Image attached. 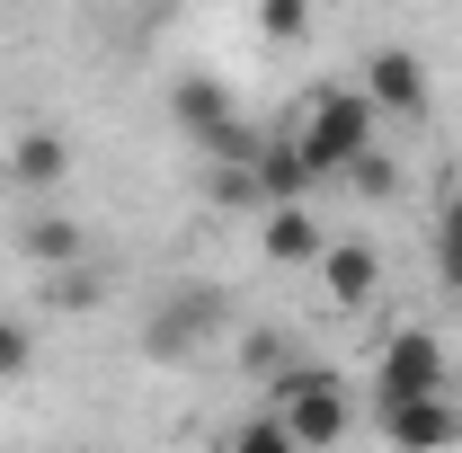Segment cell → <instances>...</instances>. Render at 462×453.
<instances>
[{"instance_id": "1", "label": "cell", "mask_w": 462, "mask_h": 453, "mask_svg": "<svg viewBox=\"0 0 462 453\" xmlns=\"http://www.w3.org/2000/svg\"><path fill=\"white\" fill-rule=\"evenodd\" d=\"M374 125H383V116H374L365 89H311L285 143L302 152V170H311V178H346L365 152H374Z\"/></svg>"}, {"instance_id": "2", "label": "cell", "mask_w": 462, "mask_h": 453, "mask_svg": "<svg viewBox=\"0 0 462 453\" xmlns=\"http://www.w3.org/2000/svg\"><path fill=\"white\" fill-rule=\"evenodd\" d=\"M445 383V338L436 329H392L383 365H374V409H401V400H436Z\"/></svg>"}, {"instance_id": "3", "label": "cell", "mask_w": 462, "mask_h": 453, "mask_svg": "<svg viewBox=\"0 0 462 453\" xmlns=\"http://www.w3.org/2000/svg\"><path fill=\"white\" fill-rule=\"evenodd\" d=\"M276 418H285V436H293L302 453L338 445V436H346V383H338V374H320V365H293Z\"/></svg>"}, {"instance_id": "4", "label": "cell", "mask_w": 462, "mask_h": 453, "mask_svg": "<svg viewBox=\"0 0 462 453\" xmlns=\"http://www.w3.org/2000/svg\"><path fill=\"white\" fill-rule=\"evenodd\" d=\"M214 329H223V293L214 284H178L170 302L152 311V356L161 365H187V356H205Z\"/></svg>"}, {"instance_id": "5", "label": "cell", "mask_w": 462, "mask_h": 453, "mask_svg": "<svg viewBox=\"0 0 462 453\" xmlns=\"http://www.w3.org/2000/svg\"><path fill=\"white\" fill-rule=\"evenodd\" d=\"M383 445H392V453H445V445H462V400L436 392V400L383 409Z\"/></svg>"}, {"instance_id": "6", "label": "cell", "mask_w": 462, "mask_h": 453, "mask_svg": "<svg viewBox=\"0 0 462 453\" xmlns=\"http://www.w3.org/2000/svg\"><path fill=\"white\" fill-rule=\"evenodd\" d=\"M365 98H374V116H427V71H418V54L409 45H374L365 54Z\"/></svg>"}, {"instance_id": "7", "label": "cell", "mask_w": 462, "mask_h": 453, "mask_svg": "<svg viewBox=\"0 0 462 453\" xmlns=\"http://www.w3.org/2000/svg\"><path fill=\"white\" fill-rule=\"evenodd\" d=\"M18 258H36V267L71 276V267L89 258V231L71 223V214H27V223H18Z\"/></svg>"}, {"instance_id": "8", "label": "cell", "mask_w": 462, "mask_h": 453, "mask_svg": "<svg viewBox=\"0 0 462 453\" xmlns=\"http://www.w3.org/2000/svg\"><path fill=\"white\" fill-rule=\"evenodd\" d=\"M258 240H267V258H276V267H320V258H329V231L311 223L302 205H276V214L258 223Z\"/></svg>"}, {"instance_id": "9", "label": "cell", "mask_w": 462, "mask_h": 453, "mask_svg": "<svg viewBox=\"0 0 462 453\" xmlns=\"http://www.w3.org/2000/svg\"><path fill=\"white\" fill-rule=\"evenodd\" d=\"M178 125H187V134H196V143H223L231 125H240V116H231V89L223 80H205V71H187V80H178Z\"/></svg>"}, {"instance_id": "10", "label": "cell", "mask_w": 462, "mask_h": 453, "mask_svg": "<svg viewBox=\"0 0 462 453\" xmlns=\"http://www.w3.org/2000/svg\"><path fill=\"white\" fill-rule=\"evenodd\" d=\"M320 284H329V302H374V284H383V258L365 249V240H329V258H320Z\"/></svg>"}, {"instance_id": "11", "label": "cell", "mask_w": 462, "mask_h": 453, "mask_svg": "<svg viewBox=\"0 0 462 453\" xmlns=\"http://www.w3.org/2000/svg\"><path fill=\"white\" fill-rule=\"evenodd\" d=\"M62 170H71L62 134H45V125H36V134H18V178H27V187H54Z\"/></svg>"}, {"instance_id": "12", "label": "cell", "mask_w": 462, "mask_h": 453, "mask_svg": "<svg viewBox=\"0 0 462 453\" xmlns=\"http://www.w3.org/2000/svg\"><path fill=\"white\" fill-rule=\"evenodd\" d=\"M223 453H302V445L285 436V418L267 409V418H240V427L223 436Z\"/></svg>"}, {"instance_id": "13", "label": "cell", "mask_w": 462, "mask_h": 453, "mask_svg": "<svg viewBox=\"0 0 462 453\" xmlns=\"http://www.w3.org/2000/svg\"><path fill=\"white\" fill-rule=\"evenodd\" d=\"M436 276L462 293V187L445 196V214H436Z\"/></svg>"}, {"instance_id": "14", "label": "cell", "mask_w": 462, "mask_h": 453, "mask_svg": "<svg viewBox=\"0 0 462 453\" xmlns=\"http://www.w3.org/2000/svg\"><path fill=\"white\" fill-rule=\"evenodd\" d=\"M27 365H36V338H27V329H18V320L0 311V383H18Z\"/></svg>"}, {"instance_id": "15", "label": "cell", "mask_w": 462, "mask_h": 453, "mask_svg": "<svg viewBox=\"0 0 462 453\" xmlns=\"http://www.w3.org/2000/svg\"><path fill=\"white\" fill-rule=\"evenodd\" d=\"M356 187H365V196H392V187H401V170H392V161H383V152H365V161H356Z\"/></svg>"}, {"instance_id": "16", "label": "cell", "mask_w": 462, "mask_h": 453, "mask_svg": "<svg viewBox=\"0 0 462 453\" xmlns=\"http://www.w3.org/2000/svg\"><path fill=\"white\" fill-rule=\"evenodd\" d=\"M54 302H98V276H89V267H71V276H54Z\"/></svg>"}, {"instance_id": "17", "label": "cell", "mask_w": 462, "mask_h": 453, "mask_svg": "<svg viewBox=\"0 0 462 453\" xmlns=\"http://www.w3.org/2000/svg\"><path fill=\"white\" fill-rule=\"evenodd\" d=\"M258 27H267V36H311V9H267Z\"/></svg>"}]
</instances>
